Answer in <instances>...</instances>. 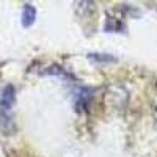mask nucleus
<instances>
[{
    "instance_id": "2",
    "label": "nucleus",
    "mask_w": 157,
    "mask_h": 157,
    "mask_svg": "<svg viewBox=\"0 0 157 157\" xmlns=\"http://www.w3.org/2000/svg\"><path fill=\"white\" fill-rule=\"evenodd\" d=\"M35 19H36V10L35 6L32 5H24V10H22V25L25 29L32 27L35 24Z\"/></svg>"
},
{
    "instance_id": "3",
    "label": "nucleus",
    "mask_w": 157,
    "mask_h": 157,
    "mask_svg": "<svg viewBox=\"0 0 157 157\" xmlns=\"http://www.w3.org/2000/svg\"><path fill=\"white\" fill-rule=\"evenodd\" d=\"M91 60H96V61H110L113 58H110V55H90Z\"/></svg>"
},
{
    "instance_id": "1",
    "label": "nucleus",
    "mask_w": 157,
    "mask_h": 157,
    "mask_svg": "<svg viewBox=\"0 0 157 157\" xmlns=\"http://www.w3.org/2000/svg\"><path fill=\"white\" fill-rule=\"evenodd\" d=\"M14 88H13V85H6L3 88V93H2V99H0V107H2L3 112H8L11 110L13 104H14Z\"/></svg>"
},
{
    "instance_id": "4",
    "label": "nucleus",
    "mask_w": 157,
    "mask_h": 157,
    "mask_svg": "<svg viewBox=\"0 0 157 157\" xmlns=\"http://www.w3.org/2000/svg\"><path fill=\"white\" fill-rule=\"evenodd\" d=\"M155 127H157V118H155Z\"/></svg>"
}]
</instances>
